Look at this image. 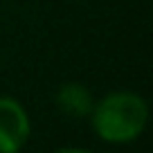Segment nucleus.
Instances as JSON below:
<instances>
[{"label":"nucleus","instance_id":"nucleus-1","mask_svg":"<svg viewBox=\"0 0 153 153\" xmlns=\"http://www.w3.org/2000/svg\"><path fill=\"white\" fill-rule=\"evenodd\" d=\"M97 135L106 142L124 144L135 140L144 131L149 120V108L135 92H110L90 113Z\"/></svg>","mask_w":153,"mask_h":153},{"label":"nucleus","instance_id":"nucleus-3","mask_svg":"<svg viewBox=\"0 0 153 153\" xmlns=\"http://www.w3.org/2000/svg\"><path fill=\"white\" fill-rule=\"evenodd\" d=\"M56 106L70 117H90L95 101L88 88H83L81 83H65L56 92Z\"/></svg>","mask_w":153,"mask_h":153},{"label":"nucleus","instance_id":"nucleus-2","mask_svg":"<svg viewBox=\"0 0 153 153\" xmlns=\"http://www.w3.org/2000/svg\"><path fill=\"white\" fill-rule=\"evenodd\" d=\"M29 137V117L11 97H0V153H16Z\"/></svg>","mask_w":153,"mask_h":153}]
</instances>
